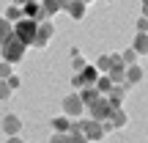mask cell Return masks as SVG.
<instances>
[{
	"mask_svg": "<svg viewBox=\"0 0 148 143\" xmlns=\"http://www.w3.org/2000/svg\"><path fill=\"white\" fill-rule=\"evenodd\" d=\"M25 53H27V44L22 41L19 36H14V30H11V36L0 44V55H3V61H8L11 66L19 64V61L25 58Z\"/></svg>",
	"mask_w": 148,
	"mask_h": 143,
	"instance_id": "6da1fadb",
	"label": "cell"
},
{
	"mask_svg": "<svg viewBox=\"0 0 148 143\" xmlns=\"http://www.w3.org/2000/svg\"><path fill=\"white\" fill-rule=\"evenodd\" d=\"M11 30H14V36H19L27 47H33V41H36V30H38V22L22 17V19H16L14 25H11Z\"/></svg>",
	"mask_w": 148,
	"mask_h": 143,
	"instance_id": "7a4b0ae2",
	"label": "cell"
},
{
	"mask_svg": "<svg viewBox=\"0 0 148 143\" xmlns=\"http://www.w3.org/2000/svg\"><path fill=\"white\" fill-rule=\"evenodd\" d=\"M85 110H90V118H93V121H107L110 113H112V105L107 102V96H99V99L90 102Z\"/></svg>",
	"mask_w": 148,
	"mask_h": 143,
	"instance_id": "3957f363",
	"label": "cell"
},
{
	"mask_svg": "<svg viewBox=\"0 0 148 143\" xmlns=\"http://www.w3.org/2000/svg\"><path fill=\"white\" fill-rule=\"evenodd\" d=\"M79 129H82V135L88 138V143L104 140V129H101V121H93V118H88V121H79Z\"/></svg>",
	"mask_w": 148,
	"mask_h": 143,
	"instance_id": "277c9868",
	"label": "cell"
},
{
	"mask_svg": "<svg viewBox=\"0 0 148 143\" xmlns=\"http://www.w3.org/2000/svg\"><path fill=\"white\" fill-rule=\"evenodd\" d=\"M63 116H69V118H77V116H82V110H85V105H82V99H79V94H69V96H63Z\"/></svg>",
	"mask_w": 148,
	"mask_h": 143,
	"instance_id": "5b68a950",
	"label": "cell"
},
{
	"mask_svg": "<svg viewBox=\"0 0 148 143\" xmlns=\"http://www.w3.org/2000/svg\"><path fill=\"white\" fill-rule=\"evenodd\" d=\"M22 14H25L27 19H36V22H47L49 19L47 11H44V6H41V0H30V3H25V6H22Z\"/></svg>",
	"mask_w": 148,
	"mask_h": 143,
	"instance_id": "8992f818",
	"label": "cell"
},
{
	"mask_svg": "<svg viewBox=\"0 0 148 143\" xmlns=\"http://www.w3.org/2000/svg\"><path fill=\"white\" fill-rule=\"evenodd\" d=\"M0 129H3L8 138H11V135H19L22 132V118L16 116V113H5L3 121H0Z\"/></svg>",
	"mask_w": 148,
	"mask_h": 143,
	"instance_id": "52a82bcc",
	"label": "cell"
},
{
	"mask_svg": "<svg viewBox=\"0 0 148 143\" xmlns=\"http://www.w3.org/2000/svg\"><path fill=\"white\" fill-rule=\"evenodd\" d=\"M129 88H132L129 83H118V85H112L110 94H107V102H110L112 107H123V96L129 94Z\"/></svg>",
	"mask_w": 148,
	"mask_h": 143,
	"instance_id": "ba28073f",
	"label": "cell"
},
{
	"mask_svg": "<svg viewBox=\"0 0 148 143\" xmlns=\"http://www.w3.org/2000/svg\"><path fill=\"white\" fill-rule=\"evenodd\" d=\"M63 11L71 17L74 22H82L85 14H88V6H85L82 0H66V8H63Z\"/></svg>",
	"mask_w": 148,
	"mask_h": 143,
	"instance_id": "9c48e42d",
	"label": "cell"
},
{
	"mask_svg": "<svg viewBox=\"0 0 148 143\" xmlns=\"http://www.w3.org/2000/svg\"><path fill=\"white\" fill-rule=\"evenodd\" d=\"M52 33H55V28L49 25V22H38V30H36V41H33V47L44 50V47H47V41L52 39Z\"/></svg>",
	"mask_w": 148,
	"mask_h": 143,
	"instance_id": "30bf717a",
	"label": "cell"
},
{
	"mask_svg": "<svg viewBox=\"0 0 148 143\" xmlns=\"http://www.w3.org/2000/svg\"><path fill=\"white\" fill-rule=\"evenodd\" d=\"M77 74L82 77V85H93V83H96V77H99V69H96V66H90V64H85Z\"/></svg>",
	"mask_w": 148,
	"mask_h": 143,
	"instance_id": "8fae6325",
	"label": "cell"
},
{
	"mask_svg": "<svg viewBox=\"0 0 148 143\" xmlns=\"http://www.w3.org/2000/svg\"><path fill=\"white\" fill-rule=\"evenodd\" d=\"M49 127H52V132H69L71 129V118L60 113V116H55L52 121H49Z\"/></svg>",
	"mask_w": 148,
	"mask_h": 143,
	"instance_id": "7c38bea8",
	"label": "cell"
},
{
	"mask_svg": "<svg viewBox=\"0 0 148 143\" xmlns=\"http://www.w3.org/2000/svg\"><path fill=\"white\" fill-rule=\"evenodd\" d=\"M110 121H112V127H126L129 124V116H126V110L123 107H112V113H110Z\"/></svg>",
	"mask_w": 148,
	"mask_h": 143,
	"instance_id": "4fadbf2b",
	"label": "cell"
},
{
	"mask_svg": "<svg viewBox=\"0 0 148 143\" xmlns=\"http://www.w3.org/2000/svg\"><path fill=\"white\" fill-rule=\"evenodd\" d=\"M99 96H101V94L93 88V85H82V88H79V99H82V105H85V107H88L90 102H96Z\"/></svg>",
	"mask_w": 148,
	"mask_h": 143,
	"instance_id": "5bb4252c",
	"label": "cell"
},
{
	"mask_svg": "<svg viewBox=\"0 0 148 143\" xmlns=\"http://www.w3.org/2000/svg\"><path fill=\"white\" fill-rule=\"evenodd\" d=\"M140 80H143V69H140L137 64L126 66V80H123V83H129V85H137Z\"/></svg>",
	"mask_w": 148,
	"mask_h": 143,
	"instance_id": "9a60e30c",
	"label": "cell"
},
{
	"mask_svg": "<svg viewBox=\"0 0 148 143\" xmlns=\"http://www.w3.org/2000/svg\"><path fill=\"white\" fill-rule=\"evenodd\" d=\"M132 50H134L137 55H148V33H137V36H134Z\"/></svg>",
	"mask_w": 148,
	"mask_h": 143,
	"instance_id": "2e32d148",
	"label": "cell"
},
{
	"mask_svg": "<svg viewBox=\"0 0 148 143\" xmlns=\"http://www.w3.org/2000/svg\"><path fill=\"white\" fill-rule=\"evenodd\" d=\"M41 6H44V11H47V17H52V14H58V11L66 8V0H41Z\"/></svg>",
	"mask_w": 148,
	"mask_h": 143,
	"instance_id": "e0dca14e",
	"label": "cell"
},
{
	"mask_svg": "<svg viewBox=\"0 0 148 143\" xmlns=\"http://www.w3.org/2000/svg\"><path fill=\"white\" fill-rule=\"evenodd\" d=\"M93 88L99 91L101 96H107V94H110V88H112V80L107 77V74H99V77H96V83H93Z\"/></svg>",
	"mask_w": 148,
	"mask_h": 143,
	"instance_id": "ac0fdd59",
	"label": "cell"
},
{
	"mask_svg": "<svg viewBox=\"0 0 148 143\" xmlns=\"http://www.w3.org/2000/svg\"><path fill=\"white\" fill-rule=\"evenodd\" d=\"M3 17H5V19H8V22H11V25H14V22H16V19H22V17H25V14H22V6L11 3L8 8H5V14H3Z\"/></svg>",
	"mask_w": 148,
	"mask_h": 143,
	"instance_id": "d6986e66",
	"label": "cell"
},
{
	"mask_svg": "<svg viewBox=\"0 0 148 143\" xmlns=\"http://www.w3.org/2000/svg\"><path fill=\"white\" fill-rule=\"evenodd\" d=\"M96 69H99V74H107V72H110V66H112V58H110V55H99V61H96Z\"/></svg>",
	"mask_w": 148,
	"mask_h": 143,
	"instance_id": "ffe728a7",
	"label": "cell"
},
{
	"mask_svg": "<svg viewBox=\"0 0 148 143\" xmlns=\"http://www.w3.org/2000/svg\"><path fill=\"white\" fill-rule=\"evenodd\" d=\"M137 58H140V55L134 53L132 47H126V50H123V53H121V61H123V64H126V66H132V64H137Z\"/></svg>",
	"mask_w": 148,
	"mask_h": 143,
	"instance_id": "44dd1931",
	"label": "cell"
},
{
	"mask_svg": "<svg viewBox=\"0 0 148 143\" xmlns=\"http://www.w3.org/2000/svg\"><path fill=\"white\" fill-rule=\"evenodd\" d=\"M8 36H11V22L5 19V17H0V44H3Z\"/></svg>",
	"mask_w": 148,
	"mask_h": 143,
	"instance_id": "7402d4cb",
	"label": "cell"
},
{
	"mask_svg": "<svg viewBox=\"0 0 148 143\" xmlns=\"http://www.w3.org/2000/svg\"><path fill=\"white\" fill-rule=\"evenodd\" d=\"M11 74H14V69H11L8 61H0V80H8Z\"/></svg>",
	"mask_w": 148,
	"mask_h": 143,
	"instance_id": "603a6c76",
	"label": "cell"
},
{
	"mask_svg": "<svg viewBox=\"0 0 148 143\" xmlns=\"http://www.w3.org/2000/svg\"><path fill=\"white\" fill-rule=\"evenodd\" d=\"M11 94H14V91H11V85L5 83V80H0V102H5Z\"/></svg>",
	"mask_w": 148,
	"mask_h": 143,
	"instance_id": "cb8c5ba5",
	"label": "cell"
},
{
	"mask_svg": "<svg viewBox=\"0 0 148 143\" xmlns=\"http://www.w3.org/2000/svg\"><path fill=\"white\" fill-rule=\"evenodd\" d=\"M49 143H69V132H52Z\"/></svg>",
	"mask_w": 148,
	"mask_h": 143,
	"instance_id": "d4e9b609",
	"label": "cell"
},
{
	"mask_svg": "<svg viewBox=\"0 0 148 143\" xmlns=\"http://www.w3.org/2000/svg\"><path fill=\"white\" fill-rule=\"evenodd\" d=\"M5 83L11 85V91H16V88H19V85H22V80H19V74H11V77L5 80Z\"/></svg>",
	"mask_w": 148,
	"mask_h": 143,
	"instance_id": "484cf974",
	"label": "cell"
},
{
	"mask_svg": "<svg viewBox=\"0 0 148 143\" xmlns=\"http://www.w3.org/2000/svg\"><path fill=\"white\" fill-rule=\"evenodd\" d=\"M71 66H74V72H79V69L85 66V58H82V55H77V58H71Z\"/></svg>",
	"mask_w": 148,
	"mask_h": 143,
	"instance_id": "4316f807",
	"label": "cell"
},
{
	"mask_svg": "<svg viewBox=\"0 0 148 143\" xmlns=\"http://www.w3.org/2000/svg\"><path fill=\"white\" fill-rule=\"evenodd\" d=\"M137 33H148V19H145V17L137 19Z\"/></svg>",
	"mask_w": 148,
	"mask_h": 143,
	"instance_id": "83f0119b",
	"label": "cell"
},
{
	"mask_svg": "<svg viewBox=\"0 0 148 143\" xmlns=\"http://www.w3.org/2000/svg\"><path fill=\"white\" fill-rule=\"evenodd\" d=\"M71 85H74V88H82V77H79V74H74V77H71Z\"/></svg>",
	"mask_w": 148,
	"mask_h": 143,
	"instance_id": "f1b7e54d",
	"label": "cell"
},
{
	"mask_svg": "<svg viewBox=\"0 0 148 143\" xmlns=\"http://www.w3.org/2000/svg\"><path fill=\"white\" fill-rule=\"evenodd\" d=\"M5 143H25V140H22V138H19V135H11V138H8V140H5Z\"/></svg>",
	"mask_w": 148,
	"mask_h": 143,
	"instance_id": "f546056e",
	"label": "cell"
},
{
	"mask_svg": "<svg viewBox=\"0 0 148 143\" xmlns=\"http://www.w3.org/2000/svg\"><path fill=\"white\" fill-rule=\"evenodd\" d=\"M143 17L148 19V0H143Z\"/></svg>",
	"mask_w": 148,
	"mask_h": 143,
	"instance_id": "4dcf8cb0",
	"label": "cell"
},
{
	"mask_svg": "<svg viewBox=\"0 0 148 143\" xmlns=\"http://www.w3.org/2000/svg\"><path fill=\"white\" fill-rule=\"evenodd\" d=\"M14 3H16V6H25V3H30V0H14Z\"/></svg>",
	"mask_w": 148,
	"mask_h": 143,
	"instance_id": "1f68e13d",
	"label": "cell"
},
{
	"mask_svg": "<svg viewBox=\"0 0 148 143\" xmlns=\"http://www.w3.org/2000/svg\"><path fill=\"white\" fill-rule=\"evenodd\" d=\"M82 3H85V6H90V3H93V0H82Z\"/></svg>",
	"mask_w": 148,
	"mask_h": 143,
	"instance_id": "d6a6232c",
	"label": "cell"
},
{
	"mask_svg": "<svg viewBox=\"0 0 148 143\" xmlns=\"http://www.w3.org/2000/svg\"><path fill=\"white\" fill-rule=\"evenodd\" d=\"M104 3H112V0H104Z\"/></svg>",
	"mask_w": 148,
	"mask_h": 143,
	"instance_id": "836d02e7",
	"label": "cell"
}]
</instances>
